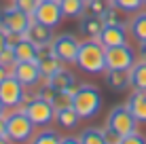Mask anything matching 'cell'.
I'll return each mask as SVG.
<instances>
[{
	"label": "cell",
	"mask_w": 146,
	"mask_h": 144,
	"mask_svg": "<svg viewBox=\"0 0 146 144\" xmlns=\"http://www.w3.org/2000/svg\"><path fill=\"white\" fill-rule=\"evenodd\" d=\"M140 59L146 62V42H140Z\"/></svg>",
	"instance_id": "cell-39"
},
{
	"label": "cell",
	"mask_w": 146,
	"mask_h": 144,
	"mask_svg": "<svg viewBox=\"0 0 146 144\" xmlns=\"http://www.w3.org/2000/svg\"><path fill=\"white\" fill-rule=\"evenodd\" d=\"M47 83L51 87H55L57 91H68V93H72V96H74V91H76V87H78L74 74L70 70H66V68H62V70H57L53 76H49Z\"/></svg>",
	"instance_id": "cell-15"
},
{
	"label": "cell",
	"mask_w": 146,
	"mask_h": 144,
	"mask_svg": "<svg viewBox=\"0 0 146 144\" xmlns=\"http://www.w3.org/2000/svg\"><path fill=\"white\" fill-rule=\"evenodd\" d=\"M30 21H32V15L19 11L15 4L0 11V28H4L9 34H21L23 36L30 28Z\"/></svg>",
	"instance_id": "cell-5"
},
{
	"label": "cell",
	"mask_w": 146,
	"mask_h": 144,
	"mask_svg": "<svg viewBox=\"0 0 146 144\" xmlns=\"http://www.w3.org/2000/svg\"><path fill=\"white\" fill-rule=\"evenodd\" d=\"M0 64H2V66H7L9 70L17 64V59H15V49L11 47V44H9L7 49H2V51H0Z\"/></svg>",
	"instance_id": "cell-30"
},
{
	"label": "cell",
	"mask_w": 146,
	"mask_h": 144,
	"mask_svg": "<svg viewBox=\"0 0 146 144\" xmlns=\"http://www.w3.org/2000/svg\"><path fill=\"white\" fill-rule=\"evenodd\" d=\"M68 106H72V93L57 91V98H55V102H53V108L55 110H62V108H68Z\"/></svg>",
	"instance_id": "cell-31"
},
{
	"label": "cell",
	"mask_w": 146,
	"mask_h": 144,
	"mask_svg": "<svg viewBox=\"0 0 146 144\" xmlns=\"http://www.w3.org/2000/svg\"><path fill=\"white\" fill-rule=\"evenodd\" d=\"M129 74H131V87L138 89V91H146V62L144 59L135 62Z\"/></svg>",
	"instance_id": "cell-22"
},
{
	"label": "cell",
	"mask_w": 146,
	"mask_h": 144,
	"mask_svg": "<svg viewBox=\"0 0 146 144\" xmlns=\"http://www.w3.org/2000/svg\"><path fill=\"white\" fill-rule=\"evenodd\" d=\"M110 4H114L123 13H138V11H142L144 0H110Z\"/></svg>",
	"instance_id": "cell-27"
},
{
	"label": "cell",
	"mask_w": 146,
	"mask_h": 144,
	"mask_svg": "<svg viewBox=\"0 0 146 144\" xmlns=\"http://www.w3.org/2000/svg\"><path fill=\"white\" fill-rule=\"evenodd\" d=\"M106 129L114 131L121 138H125V136H129V133L138 131V121H135V117L131 115V110H129L127 106H114L112 110L108 112Z\"/></svg>",
	"instance_id": "cell-4"
},
{
	"label": "cell",
	"mask_w": 146,
	"mask_h": 144,
	"mask_svg": "<svg viewBox=\"0 0 146 144\" xmlns=\"http://www.w3.org/2000/svg\"><path fill=\"white\" fill-rule=\"evenodd\" d=\"M76 66L87 74L106 72V49L98 38H87L85 42H80Z\"/></svg>",
	"instance_id": "cell-1"
},
{
	"label": "cell",
	"mask_w": 146,
	"mask_h": 144,
	"mask_svg": "<svg viewBox=\"0 0 146 144\" xmlns=\"http://www.w3.org/2000/svg\"><path fill=\"white\" fill-rule=\"evenodd\" d=\"M135 64V51L129 44L106 49V70H131Z\"/></svg>",
	"instance_id": "cell-7"
},
{
	"label": "cell",
	"mask_w": 146,
	"mask_h": 144,
	"mask_svg": "<svg viewBox=\"0 0 146 144\" xmlns=\"http://www.w3.org/2000/svg\"><path fill=\"white\" fill-rule=\"evenodd\" d=\"M32 17L36 21L44 23V26H49V28H55V26L62 23L64 13H62V7H59L57 0H42V2H38V7H36Z\"/></svg>",
	"instance_id": "cell-10"
},
{
	"label": "cell",
	"mask_w": 146,
	"mask_h": 144,
	"mask_svg": "<svg viewBox=\"0 0 146 144\" xmlns=\"http://www.w3.org/2000/svg\"><path fill=\"white\" fill-rule=\"evenodd\" d=\"M9 74H11V70H9V68H7V66H2V64H0V83H2V81H4V78H7V76H9Z\"/></svg>",
	"instance_id": "cell-37"
},
{
	"label": "cell",
	"mask_w": 146,
	"mask_h": 144,
	"mask_svg": "<svg viewBox=\"0 0 146 144\" xmlns=\"http://www.w3.org/2000/svg\"><path fill=\"white\" fill-rule=\"evenodd\" d=\"M0 136H7V115L0 117Z\"/></svg>",
	"instance_id": "cell-36"
},
{
	"label": "cell",
	"mask_w": 146,
	"mask_h": 144,
	"mask_svg": "<svg viewBox=\"0 0 146 144\" xmlns=\"http://www.w3.org/2000/svg\"><path fill=\"white\" fill-rule=\"evenodd\" d=\"M34 123L30 121V117L23 110H13L11 115H7V138L13 144H23L30 142L34 136Z\"/></svg>",
	"instance_id": "cell-3"
},
{
	"label": "cell",
	"mask_w": 146,
	"mask_h": 144,
	"mask_svg": "<svg viewBox=\"0 0 146 144\" xmlns=\"http://www.w3.org/2000/svg\"><path fill=\"white\" fill-rule=\"evenodd\" d=\"M102 21L104 26H129L127 19L123 17V11L117 9L114 4H108V9L102 13Z\"/></svg>",
	"instance_id": "cell-25"
},
{
	"label": "cell",
	"mask_w": 146,
	"mask_h": 144,
	"mask_svg": "<svg viewBox=\"0 0 146 144\" xmlns=\"http://www.w3.org/2000/svg\"><path fill=\"white\" fill-rule=\"evenodd\" d=\"M9 47V32L4 28H0V51Z\"/></svg>",
	"instance_id": "cell-34"
},
{
	"label": "cell",
	"mask_w": 146,
	"mask_h": 144,
	"mask_svg": "<svg viewBox=\"0 0 146 144\" xmlns=\"http://www.w3.org/2000/svg\"><path fill=\"white\" fill-rule=\"evenodd\" d=\"M121 144H146V138L142 136V133L133 131V133H129V136L121 138Z\"/></svg>",
	"instance_id": "cell-33"
},
{
	"label": "cell",
	"mask_w": 146,
	"mask_h": 144,
	"mask_svg": "<svg viewBox=\"0 0 146 144\" xmlns=\"http://www.w3.org/2000/svg\"><path fill=\"white\" fill-rule=\"evenodd\" d=\"M106 85L112 91H125L131 87V74L129 70H106Z\"/></svg>",
	"instance_id": "cell-17"
},
{
	"label": "cell",
	"mask_w": 146,
	"mask_h": 144,
	"mask_svg": "<svg viewBox=\"0 0 146 144\" xmlns=\"http://www.w3.org/2000/svg\"><path fill=\"white\" fill-rule=\"evenodd\" d=\"M21 110L30 117V121H32L36 127H47V125H51V123L55 121V108L49 102L40 100V98H36V96L23 104Z\"/></svg>",
	"instance_id": "cell-6"
},
{
	"label": "cell",
	"mask_w": 146,
	"mask_h": 144,
	"mask_svg": "<svg viewBox=\"0 0 146 144\" xmlns=\"http://www.w3.org/2000/svg\"><path fill=\"white\" fill-rule=\"evenodd\" d=\"M108 0H87L85 2V15H93V17H102V13L108 9Z\"/></svg>",
	"instance_id": "cell-28"
},
{
	"label": "cell",
	"mask_w": 146,
	"mask_h": 144,
	"mask_svg": "<svg viewBox=\"0 0 146 144\" xmlns=\"http://www.w3.org/2000/svg\"><path fill=\"white\" fill-rule=\"evenodd\" d=\"M32 144H62V136L55 129H42L34 136Z\"/></svg>",
	"instance_id": "cell-26"
},
{
	"label": "cell",
	"mask_w": 146,
	"mask_h": 144,
	"mask_svg": "<svg viewBox=\"0 0 146 144\" xmlns=\"http://www.w3.org/2000/svg\"><path fill=\"white\" fill-rule=\"evenodd\" d=\"M78 47H80V42L76 40V36H72V34H59V36H55L53 42H51L53 53L62 59L64 64H76Z\"/></svg>",
	"instance_id": "cell-9"
},
{
	"label": "cell",
	"mask_w": 146,
	"mask_h": 144,
	"mask_svg": "<svg viewBox=\"0 0 146 144\" xmlns=\"http://www.w3.org/2000/svg\"><path fill=\"white\" fill-rule=\"evenodd\" d=\"M72 108L78 112L80 119H93L102 108V96H100L98 87L89 85V83L78 85L72 96Z\"/></svg>",
	"instance_id": "cell-2"
},
{
	"label": "cell",
	"mask_w": 146,
	"mask_h": 144,
	"mask_svg": "<svg viewBox=\"0 0 146 144\" xmlns=\"http://www.w3.org/2000/svg\"><path fill=\"white\" fill-rule=\"evenodd\" d=\"M36 64H38V68H40L42 78L53 76L57 70H62V68H64V62L53 53L51 47H42V49H40V51H38V57H36Z\"/></svg>",
	"instance_id": "cell-12"
},
{
	"label": "cell",
	"mask_w": 146,
	"mask_h": 144,
	"mask_svg": "<svg viewBox=\"0 0 146 144\" xmlns=\"http://www.w3.org/2000/svg\"><path fill=\"white\" fill-rule=\"evenodd\" d=\"M57 2L62 7L64 17H68V19L80 17L85 13V0H57Z\"/></svg>",
	"instance_id": "cell-24"
},
{
	"label": "cell",
	"mask_w": 146,
	"mask_h": 144,
	"mask_svg": "<svg viewBox=\"0 0 146 144\" xmlns=\"http://www.w3.org/2000/svg\"><path fill=\"white\" fill-rule=\"evenodd\" d=\"M104 44V49L119 47V44H127V26H104L102 34L98 38Z\"/></svg>",
	"instance_id": "cell-14"
},
{
	"label": "cell",
	"mask_w": 146,
	"mask_h": 144,
	"mask_svg": "<svg viewBox=\"0 0 146 144\" xmlns=\"http://www.w3.org/2000/svg\"><path fill=\"white\" fill-rule=\"evenodd\" d=\"M55 121L64 129H74V127H78L80 117L72 106H68V108H62V110H55Z\"/></svg>",
	"instance_id": "cell-20"
},
{
	"label": "cell",
	"mask_w": 146,
	"mask_h": 144,
	"mask_svg": "<svg viewBox=\"0 0 146 144\" xmlns=\"http://www.w3.org/2000/svg\"><path fill=\"white\" fill-rule=\"evenodd\" d=\"M85 2H87V0H85Z\"/></svg>",
	"instance_id": "cell-44"
},
{
	"label": "cell",
	"mask_w": 146,
	"mask_h": 144,
	"mask_svg": "<svg viewBox=\"0 0 146 144\" xmlns=\"http://www.w3.org/2000/svg\"><path fill=\"white\" fill-rule=\"evenodd\" d=\"M40 2H42V0H40Z\"/></svg>",
	"instance_id": "cell-43"
},
{
	"label": "cell",
	"mask_w": 146,
	"mask_h": 144,
	"mask_svg": "<svg viewBox=\"0 0 146 144\" xmlns=\"http://www.w3.org/2000/svg\"><path fill=\"white\" fill-rule=\"evenodd\" d=\"M51 30H53V28L44 26V23H40V21H36V19L32 17V21H30V28H28V32L23 34V36H26L28 40H32L38 49L51 47V42H53V32H51Z\"/></svg>",
	"instance_id": "cell-13"
},
{
	"label": "cell",
	"mask_w": 146,
	"mask_h": 144,
	"mask_svg": "<svg viewBox=\"0 0 146 144\" xmlns=\"http://www.w3.org/2000/svg\"><path fill=\"white\" fill-rule=\"evenodd\" d=\"M108 2H110V0H108Z\"/></svg>",
	"instance_id": "cell-45"
},
{
	"label": "cell",
	"mask_w": 146,
	"mask_h": 144,
	"mask_svg": "<svg viewBox=\"0 0 146 144\" xmlns=\"http://www.w3.org/2000/svg\"><path fill=\"white\" fill-rule=\"evenodd\" d=\"M11 74L21 83L23 87H34V85H38V81L42 78L40 68H38L36 62H17L11 68Z\"/></svg>",
	"instance_id": "cell-11"
},
{
	"label": "cell",
	"mask_w": 146,
	"mask_h": 144,
	"mask_svg": "<svg viewBox=\"0 0 146 144\" xmlns=\"http://www.w3.org/2000/svg\"><path fill=\"white\" fill-rule=\"evenodd\" d=\"M40 0H13V4L19 9V11L28 13V15H34V11H36Z\"/></svg>",
	"instance_id": "cell-32"
},
{
	"label": "cell",
	"mask_w": 146,
	"mask_h": 144,
	"mask_svg": "<svg viewBox=\"0 0 146 144\" xmlns=\"http://www.w3.org/2000/svg\"><path fill=\"white\" fill-rule=\"evenodd\" d=\"M106 144H121V136H117L114 131L106 129Z\"/></svg>",
	"instance_id": "cell-35"
},
{
	"label": "cell",
	"mask_w": 146,
	"mask_h": 144,
	"mask_svg": "<svg viewBox=\"0 0 146 144\" xmlns=\"http://www.w3.org/2000/svg\"><path fill=\"white\" fill-rule=\"evenodd\" d=\"M36 98H40V100H44V102H49V104L53 106L55 98H57V89H55V87H51L49 83H44V85H40V87H38Z\"/></svg>",
	"instance_id": "cell-29"
},
{
	"label": "cell",
	"mask_w": 146,
	"mask_h": 144,
	"mask_svg": "<svg viewBox=\"0 0 146 144\" xmlns=\"http://www.w3.org/2000/svg\"><path fill=\"white\" fill-rule=\"evenodd\" d=\"M13 49H15V59H17V62H36L38 51H40L36 44L32 40H28L26 36H23L17 44H13Z\"/></svg>",
	"instance_id": "cell-18"
},
{
	"label": "cell",
	"mask_w": 146,
	"mask_h": 144,
	"mask_svg": "<svg viewBox=\"0 0 146 144\" xmlns=\"http://www.w3.org/2000/svg\"><path fill=\"white\" fill-rule=\"evenodd\" d=\"M4 115H7V106H4L2 100H0V117H4Z\"/></svg>",
	"instance_id": "cell-40"
},
{
	"label": "cell",
	"mask_w": 146,
	"mask_h": 144,
	"mask_svg": "<svg viewBox=\"0 0 146 144\" xmlns=\"http://www.w3.org/2000/svg\"><path fill=\"white\" fill-rule=\"evenodd\" d=\"M102 30H104V21H102V17L85 15V17L80 19V32H83L87 38H100Z\"/></svg>",
	"instance_id": "cell-19"
},
{
	"label": "cell",
	"mask_w": 146,
	"mask_h": 144,
	"mask_svg": "<svg viewBox=\"0 0 146 144\" xmlns=\"http://www.w3.org/2000/svg\"><path fill=\"white\" fill-rule=\"evenodd\" d=\"M62 144H80L78 138H62Z\"/></svg>",
	"instance_id": "cell-38"
},
{
	"label": "cell",
	"mask_w": 146,
	"mask_h": 144,
	"mask_svg": "<svg viewBox=\"0 0 146 144\" xmlns=\"http://www.w3.org/2000/svg\"><path fill=\"white\" fill-rule=\"evenodd\" d=\"M80 144H106V129L100 127H87L78 133Z\"/></svg>",
	"instance_id": "cell-23"
},
{
	"label": "cell",
	"mask_w": 146,
	"mask_h": 144,
	"mask_svg": "<svg viewBox=\"0 0 146 144\" xmlns=\"http://www.w3.org/2000/svg\"><path fill=\"white\" fill-rule=\"evenodd\" d=\"M144 4H146V0H144Z\"/></svg>",
	"instance_id": "cell-42"
},
{
	"label": "cell",
	"mask_w": 146,
	"mask_h": 144,
	"mask_svg": "<svg viewBox=\"0 0 146 144\" xmlns=\"http://www.w3.org/2000/svg\"><path fill=\"white\" fill-rule=\"evenodd\" d=\"M0 100L7 108H17L21 106L23 100H26V87L13 76L9 74L2 83H0Z\"/></svg>",
	"instance_id": "cell-8"
},
{
	"label": "cell",
	"mask_w": 146,
	"mask_h": 144,
	"mask_svg": "<svg viewBox=\"0 0 146 144\" xmlns=\"http://www.w3.org/2000/svg\"><path fill=\"white\" fill-rule=\"evenodd\" d=\"M125 106L131 110V115L135 117L138 123H146V91H135L127 98V104Z\"/></svg>",
	"instance_id": "cell-16"
},
{
	"label": "cell",
	"mask_w": 146,
	"mask_h": 144,
	"mask_svg": "<svg viewBox=\"0 0 146 144\" xmlns=\"http://www.w3.org/2000/svg\"><path fill=\"white\" fill-rule=\"evenodd\" d=\"M129 32L138 42H146V11H138L129 19Z\"/></svg>",
	"instance_id": "cell-21"
},
{
	"label": "cell",
	"mask_w": 146,
	"mask_h": 144,
	"mask_svg": "<svg viewBox=\"0 0 146 144\" xmlns=\"http://www.w3.org/2000/svg\"><path fill=\"white\" fill-rule=\"evenodd\" d=\"M0 144H13L11 140H9V138L7 136H0Z\"/></svg>",
	"instance_id": "cell-41"
}]
</instances>
